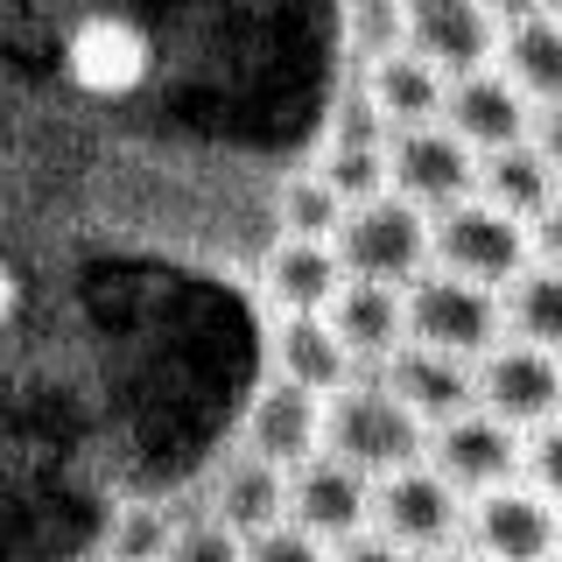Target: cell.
Instances as JSON below:
<instances>
[{
    "label": "cell",
    "instance_id": "obj_1",
    "mask_svg": "<svg viewBox=\"0 0 562 562\" xmlns=\"http://www.w3.org/2000/svg\"><path fill=\"white\" fill-rule=\"evenodd\" d=\"M324 450L338 464L366 471V479H386V471H408L429 450V429L386 394V380H351L324 401Z\"/></svg>",
    "mask_w": 562,
    "mask_h": 562
},
{
    "label": "cell",
    "instance_id": "obj_2",
    "mask_svg": "<svg viewBox=\"0 0 562 562\" xmlns=\"http://www.w3.org/2000/svg\"><path fill=\"white\" fill-rule=\"evenodd\" d=\"M535 233H527L520 218H506L499 204L485 198H464L450 211H436L429 218V268H443L457 281H479V289H514V281L535 268Z\"/></svg>",
    "mask_w": 562,
    "mask_h": 562
},
{
    "label": "cell",
    "instance_id": "obj_3",
    "mask_svg": "<svg viewBox=\"0 0 562 562\" xmlns=\"http://www.w3.org/2000/svg\"><path fill=\"white\" fill-rule=\"evenodd\" d=\"M338 268L345 281H380V289H408L429 274V211H415L408 198H373L351 204L338 225Z\"/></svg>",
    "mask_w": 562,
    "mask_h": 562
},
{
    "label": "cell",
    "instance_id": "obj_4",
    "mask_svg": "<svg viewBox=\"0 0 562 562\" xmlns=\"http://www.w3.org/2000/svg\"><path fill=\"white\" fill-rule=\"evenodd\" d=\"M401 303H408V345L450 351V359H471V366H479L492 345H506V310L479 281H457L443 268H429L422 281L401 289Z\"/></svg>",
    "mask_w": 562,
    "mask_h": 562
},
{
    "label": "cell",
    "instance_id": "obj_5",
    "mask_svg": "<svg viewBox=\"0 0 562 562\" xmlns=\"http://www.w3.org/2000/svg\"><path fill=\"white\" fill-rule=\"evenodd\" d=\"M64 78L85 99H134L155 78V35L113 8L78 14L64 35Z\"/></svg>",
    "mask_w": 562,
    "mask_h": 562
},
{
    "label": "cell",
    "instance_id": "obj_6",
    "mask_svg": "<svg viewBox=\"0 0 562 562\" xmlns=\"http://www.w3.org/2000/svg\"><path fill=\"white\" fill-rule=\"evenodd\" d=\"M386 190L408 198L415 211H450V204L479 198V155L443 120L436 127H401V134H386Z\"/></svg>",
    "mask_w": 562,
    "mask_h": 562
},
{
    "label": "cell",
    "instance_id": "obj_7",
    "mask_svg": "<svg viewBox=\"0 0 562 562\" xmlns=\"http://www.w3.org/2000/svg\"><path fill=\"white\" fill-rule=\"evenodd\" d=\"M479 408L492 422H506L514 436L549 429L562 415V359L541 345H520V338L492 345L479 359Z\"/></svg>",
    "mask_w": 562,
    "mask_h": 562
},
{
    "label": "cell",
    "instance_id": "obj_8",
    "mask_svg": "<svg viewBox=\"0 0 562 562\" xmlns=\"http://www.w3.org/2000/svg\"><path fill=\"white\" fill-rule=\"evenodd\" d=\"M457 527H464V499H457L429 464L373 479V535H386L394 549L443 555V549H457Z\"/></svg>",
    "mask_w": 562,
    "mask_h": 562
},
{
    "label": "cell",
    "instance_id": "obj_9",
    "mask_svg": "<svg viewBox=\"0 0 562 562\" xmlns=\"http://www.w3.org/2000/svg\"><path fill=\"white\" fill-rule=\"evenodd\" d=\"M520 443L506 422H492L485 408L443 422V429H429V471L443 479L457 499H485V492L514 485L520 479Z\"/></svg>",
    "mask_w": 562,
    "mask_h": 562
},
{
    "label": "cell",
    "instance_id": "obj_10",
    "mask_svg": "<svg viewBox=\"0 0 562 562\" xmlns=\"http://www.w3.org/2000/svg\"><path fill=\"white\" fill-rule=\"evenodd\" d=\"M289 527H303V535L324 541V549L366 535V527H373V479L338 464L330 450H316L310 464L289 471Z\"/></svg>",
    "mask_w": 562,
    "mask_h": 562
},
{
    "label": "cell",
    "instance_id": "obj_11",
    "mask_svg": "<svg viewBox=\"0 0 562 562\" xmlns=\"http://www.w3.org/2000/svg\"><path fill=\"white\" fill-rule=\"evenodd\" d=\"M401 22H408V49L429 57L443 78L492 70V57H499V29L479 0H401Z\"/></svg>",
    "mask_w": 562,
    "mask_h": 562
},
{
    "label": "cell",
    "instance_id": "obj_12",
    "mask_svg": "<svg viewBox=\"0 0 562 562\" xmlns=\"http://www.w3.org/2000/svg\"><path fill=\"white\" fill-rule=\"evenodd\" d=\"M471 535L485 562H555L562 555V514L535 485H499L471 499Z\"/></svg>",
    "mask_w": 562,
    "mask_h": 562
},
{
    "label": "cell",
    "instance_id": "obj_13",
    "mask_svg": "<svg viewBox=\"0 0 562 562\" xmlns=\"http://www.w3.org/2000/svg\"><path fill=\"white\" fill-rule=\"evenodd\" d=\"M443 127L464 140L471 155H499V148H520L535 140V105H527L514 85L492 70H471V78H450L443 85Z\"/></svg>",
    "mask_w": 562,
    "mask_h": 562
},
{
    "label": "cell",
    "instance_id": "obj_14",
    "mask_svg": "<svg viewBox=\"0 0 562 562\" xmlns=\"http://www.w3.org/2000/svg\"><path fill=\"white\" fill-rule=\"evenodd\" d=\"M380 380L422 429H443V422L479 408V366L450 359V351H429V345H401L394 359L380 366Z\"/></svg>",
    "mask_w": 562,
    "mask_h": 562
},
{
    "label": "cell",
    "instance_id": "obj_15",
    "mask_svg": "<svg viewBox=\"0 0 562 562\" xmlns=\"http://www.w3.org/2000/svg\"><path fill=\"white\" fill-rule=\"evenodd\" d=\"M316 450H324V401L289 380H268L254 394V408H246V457H260L274 471H295Z\"/></svg>",
    "mask_w": 562,
    "mask_h": 562
},
{
    "label": "cell",
    "instance_id": "obj_16",
    "mask_svg": "<svg viewBox=\"0 0 562 562\" xmlns=\"http://www.w3.org/2000/svg\"><path fill=\"white\" fill-rule=\"evenodd\" d=\"M324 324L351 351V366H386L408 345V303H401V289H380V281H345L330 295Z\"/></svg>",
    "mask_w": 562,
    "mask_h": 562
},
{
    "label": "cell",
    "instance_id": "obj_17",
    "mask_svg": "<svg viewBox=\"0 0 562 562\" xmlns=\"http://www.w3.org/2000/svg\"><path fill=\"white\" fill-rule=\"evenodd\" d=\"M274 380L303 386V394L330 401L338 386L359 380V366H351V351L330 338L324 316H281L274 324Z\"/></svg>",
    "mask_w": 562,
    "mask_h": 562
},
{
    "label": "cell",
    "instance_id": "obj_18",
    "mask_svg": "<svg viewBox=\"0 0 562 562\" xmlns=\"http://www.w3.org/2000/svg\"><path fill=\"white\" fill-rule=\"evenodd\" d=\"M443 70H436L429 57H415V49H394V57L366 64V99L380 105L386 134L401 127H436L443 120Z\"/></svg>",
    "mask_w": 562,
    "mask_h": 562
},
{
    "label": "cell",
    "instance_id": "obj_19",
    "mask_svg": "<svg viewBox=\"0 0 562 562\" xmlns=\"http://www.w3.org/2000/svg\"><path fill=\"white\" fill-rule=\"evenodd\" d=\"M338 289H345L338 246H324V239H281L274 254H268V303L281 316H324Z\"/></svg>",
    "mask_w": 562,
    "mask_h": 562
},
{
    "label": "cell",
    "instance_id": "obj_20",
    "mask_svg": "<svg viewBox=\"0 0 562 562\" xmlns=\"http://www.w3.org/2000/svg\"><path fill=\"white\" fill-rule=\"evenodd\" d=\"M479 198L499 204L506 218L535 225L541 211L562 198V176L549 169V155L535 148V140H520V148H499V155H479Z\"/></svg>",
    "mask_w": 562,
    "mask_h": 562
},
{
    "label": "cell",
    "instance_id": "obj_21",
    "mask_svg": "<svg viewBox=\"0 0 562 562\" xmlns=\"http://www.w3.org/2000/svg\"><path fill=\"white\" fill-rule=\"evenodd\" d=\"M499 78L514 85L527 105H562V22L527 14V22L499 29Z\"/></svg>",
    "mask_w": 562,
    "mask_h": 562
},
{
    "label": "cell",
    "instance_id": "obj_22",
    "mask_svg": "<svg viewBox=\"0 0 562 562\" xmlns=\"http://www.w3.org/2000/svg\"><path fill=\"white\" fill-rule=\"evenodd\" d=\"M211 520H225L239 541L281 527V520H289V471L260 464V457H239V464L218 479V514H211Z\"/></svg>",
    "mask_w": 562,
    "mask_h": 562
},
{
    "label": "cell",
    "instance_id": "obj_23",
    "mask_svg": "<svg viewBox=\"0 0 562 562\" xmlns=\"http://www.w3.org/2000/svg\"><path fill=\"white\" fill-rule=\"evenodd\" d=\"M506 330L520 345H541V351H562V268H527L514 289H506Z\"/></svg>",
    "mask_w": 562,
    "mask_h": 562
},
{
    "label": "cell",
    "instance_id": "obj_24",
    "mask_svg": "<svg viewBox=\"0 0 562 562\" xmlns=\"http://www.w3.org/2000/svg\"><path fill=\"white\" fill-rule=\"evenodd\" d=\"M338 225H345V198L316 169H303V176L281 183V239H324L330 246Z\"/></svg>",
    "mask_w": 562,
    "mask_h": 562
},
{
    "label": "cell",
    "instance_id": "obj_25",
    "mask_svg": "<svg viewBox=\"0 0 562 562\" xmlns=\"http://www.w3.org/2000/svg\"><path fill=\"white\" fill-rule=\"evenodd\" d=\"M338 29H345V49L359 64H380V57H394V49H408L401 0H338Z\"/></svg>",
    "mask_w": 562,
    "mask_h": 562
},
{
    "label": "cell",
    "instance_id": "obj_26",
    "mask_svg": "<svg viewBox=\"0 0 562 562\" xmlns=\"http://www.w3.org/2000/svg\"><path fill=\"white\" fill-rule=\"evenodd\" d=\"M169 541H176V520L162 514V506L134 499V506H120V514H113L105 555H113V562H162V555H169Z\"/></svg>",
    "mask_w": 562,
    "mask_h": 562
},
{
    "label": "cell",
    "instance_id": "obj_27",
    "mask_svg": "<svg viewBox=\"0 0 562 562\" xmlns=\"http://www.w3.org/2000/svg\"><path fill=\"white\" fill-rule=\"evenodd\" d=\"M316 176L345 198V211L373 204V198H386V148H324Z\"/></svg>",
    "mask_w": 562,
    "mask_h": 562
},
{
    "label": "cell",
    "instance_id": "obj_28",
    "mask_svg": "<svg viewBox=\"0 0 562 562\" xmlns=\"http://www.w3.org/2000/svg\"><path fill=\"white\" fill-rule=\"evenodd\" d=\"M162 562H246V541L225 520H183Z\"/></svg>",
    "mask_w": 562,
    "mask_h": 562
},
{
    "label": "cell",
    "instance_id": "obj_29",
    "mask_svg": "<svg viewBox=\"0 0 562 562\" xmlns=\"http://www.w3.org/2000/svg\"><path fill=\"white\" fill-rule=\"evenodd\" d=\"M520 471H527V485L541 492V499L562 514V415L549 422V429H535L520 443Z\"/></svg>",
    "mask_w": 562,
    "mask_h": 562
},
{
    "label": "cell",
    "instance_id": "obj_30",
    "mask_svg": "<svg viewBox=\"0 0 562 562\" xmlns=\"http://www.w3.org/2000/svg\"><path fill=\"white\" fill-rule=\"evenodd\" d=\"M246 562H330V549H324V541H310L303 527L281 520V527H268V535L246 541Z\"/></svg>",
    "mask_w": 562,
    "mask_h": 562
},
{
    "label": "cell",
    "instance_id": "obj_31",
    "mask_svg": "<svg viewBox=\"0 0 562 562\" xmlns=\"http://www.w3.org/2000/svg\"><path fill=\"white\" fill-rule=\"evenodd\" d=\"M330 562H415V555H408V549H394L386 535H373V527H366V535L338 541V549H330Z\"/></svg>",
    "mask_w": 562,
    "mask_h": 562
},
{
    "label": "cell",
    "instance_id": "obj_32",
    "mask_svg": "<svg viewBox=\"0 0 562 562\" xmlns=\"http://www.w3.org/2000/svg\"><path fill=\"white\" fill-rule=\"evenodd\" d=\"M527 233H535V246H541V268H562V198L541 211V218L527 225Z\"/></svg>",
    "mask_w": 562,
    "mask_h": 562
},
{
    "label": "cell",
    "instance_id": "obj_33",
    "mask_svg": "<svg viewBox=\"0 0 562 562\" xmlns=\"http://www.w3.org/2000/svg\"><path fill=\"white\" fill-rule=\"evenodd\" d=\"M535 148L549 155V169L562 176V105H541V127H535Z\"/></svg>",
    "mask_w": 562,
    "mask_h": 562
},
{
    "label": "cell",
    "instance_id": "obj_34",
    "mask_svg": "<svg viewBox=\"0 0 562 562\" xmlns=\"http://www.w3.org/2000/svg\"><path fill=\"white\" fill-rule=\"evenodd\" d=\"M479 8L492 14V29H514V22H527V14H541V0H479Z\"/></svg>",
    "mask_w": 562,
    "mask_h": 562
},
{
    "label": "cell",
    "instance_id": "obj_35",
    "mask_svg": "<svg viewBox=\"0 0 562 562\" xmlns=\"http://www.w3.org/2000/svg\"><path fill=\"white\" fill-rule=\"evenodd\" d=\"M14 310H22V274H14L8 254H0V330L14 324Z\"/></svg>",
    "mask_w": 562,
    "mask_h": 562
},
{
    "label": "cell",
    "instance_id": "obj_36",
    "mask_svg": "<svg viewBox=\"0 0 562 562\" xmlns=\"http://www.w3.org/2000/svg\"><path fill=\"white\" fill-rule=\"evenodd\" d=\"M436 562H485V555H479V549H443Z\"/></svg>",
    "mask_w": 562,
    "mask_h": 562
},
{
    "label": "cell",
    "instance_id": "obj_37",
    "mask_svg": "<svg viewBox=\"0 0 562 562\" xmlns=\"http://www.w3.org/2000/svg\"><path fill=\"white\" fill-rule=\"evenodd\" d=\"M541 14H549V22H562V0H541Z\"/></svg>",
    "mask_w": 562,
    "mask_h": 562
}]
</instances>
